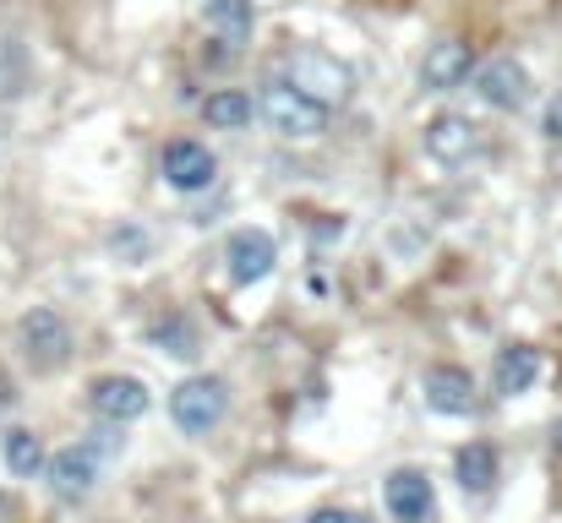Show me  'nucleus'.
Wrapping results in <instances>:
<instances>
[{
    "label": "nucleus",
    "mask_w": 562,
    "mask_h": 523,
    "mask_svg": "<svg viewBox=\"0 0 562 523\" xmlns=\"http://www.w3.org/2000/svg\"><path fill=\"white\" fill-rule=\"evenodd\" d=\"M257 115L268 121L273 137H290V143H306V137H323L328 132V104H317L295 82H268L262 99H257Z\"/></svg>",
    "instance_id": "obj_1"
},
{
    "label": "nucleus",
    "mask_w": 562,
    "mask_h": 523,
    "mask_svg": "<svg viewBox=\"0 0 562 523\" xmlns=\"http://www.w3.org/2000/svg\"><path fill=\"white\" fill-rule=\"evenodd\" d=\"M229 414V382L224 376H187L176 393H170V420L187 431V436H213Z\"/></svg>",
    "instance_id": "obj_2"
},
{
    "label": "nucleus",
    "mask_w": 562,
    "mask_h": 523,
    "mask_svg": "<svg viewBox=\"0 0 562 523\" xmlns=\"http://www.w3.org/2000/svg\"><path fill=\"white\" fill-rule=\"evenodd\" d=\"M284 82H295L301 93H312L317 104H345L350 99V66L339 60V55H328V49H290L284 55Z\"/></svg>",
    "instance_id": "obj_3"
},
{
    "label": "nucleus",
    "mask_w": 562,
    "mask_h": 523,
    "mask_svg": "<svg viewBox=\"0 0 562 523\" xmlns=\"http://www.w3.org/2000/svg\"><path fill=\"white\" fill-rule=\"evenodd\" d=\"M16 344H22L33 371H60V365L71 360V322H66L55 306H33V311H22V322H16Z\"/></svg>",
    "instance_id": "obj_4"
},
{
    "label": "nucleus",
    "mask_w": 562,
    "mask_h": 523,
    "mask_svg": "<svg viewBox=\"0 0 562 523\" xmlns=\"http://www.w3.org/2000/svg\"><path fill=\"white\" fill-rule=\"evenodd\" d=\"M99 469H104L99 442H71V447H60L55 458H44L49 491H55L60 502H88L93 486H99Z\"/></svg>",
    "instance_id": "obj_5"
},
{
    "label": "nucleus",
    "mask_w": 562,
    "mask_h": 523,
    "mask_svg": "<svg viewBox=\"0 0 562 523\" xmlns=\"http://www.w3.org/2000/svg\"><path fill=\"white\" fill-rule=\"evenodd\" d=\"M88 409L104 420V425H132L154 409V393L143 376H93L88 387Z\"/></svg>",
    "instance_id": "obj_6"
},
{
    "label": "nucleus",
    "mask_w": 562,
    "mask_h": 523,
    "mask_svg": "<svg viewBox=\"0 0 562 523\" xmlns=\"http://www.w3.org/2000/svg\"><path fill=\"white\" fill-rule=\"evenodd\" d=\"M426 154L437 159V164H448V170H459V164H470L475 154H481V126L470 121V115H453V110H442V115H431L426 121Z\"/></svg>",
    "instance_id": "obj_7"
},
{
    "label": "nucleus",
    "mask_w": 562,
    "mask_h": 523,
    "mask_svg": "<svg viewBox=\"0 0 562 523\" xmlns=\"http://www.w3.org/2000/svg\"><path fill=\"white\" fill-rule=\"evenodd\" d=\"M159 174H165V185H176V191H207L213 180H218V159H213V148L207 143H191V137H176V143H165V154H159Z\"/></svg>",
    "instance_id": "obj_8"
},
{
    "label": "nucleus",
    "mask_w": 562,
    "mask_h": 523,
    "mask_svg": "<svg viewBox=\"0 0 562 523\" xmlns=\"http://www.w3.org/2000/svg\"><path fill=\"white\" fill-rule=\"evenodd\" d=\"M475 77V93L492 104V110H525L530 104V71L514 60V55H497V60H486V66H475L470 71Z\"/></svg>",
    "instance_id": "obj_9"
},
{
    "label": "nucleus",
    "mask_w": 562,
    "mask_h": 523,
    "mask_svg": "<svg viewBox=\"0 0 562 523\" xmlns=\"http://www.w3.org/2000/svg\"><path fill=\"white\" fill-rule=\"evenodd\" d=\"M273 262H279V246H273L268 229H235L224 240V268H229L235 284H262L273 273Z\"/></svg>",
    "instance_id": "obj_10"
},
{
    "label": "nucleus",
    "mask_w": 562,
    "mask_h": 523,
    "mask_svg": "<svg viewBox=\"0 0 562 523\" xmlns=\"http://www.w3.org/2000/svg\"><path fill=\"white\" fill-rule=\"evenodd\" d=\"M470 71H475V44L442 38V44H431L426 60H420V88H426V93H453V88L470 82Z\"/></svg>",
    "instance_id": "obj_11"
},
{
    "label": "nucleus",
    "mask_w": 562,
    "mask_h": 523,
    "mask_svg": "<svg viewBox=\"0 0 562 523\" xmlns=\"http://www.w3.org/2000/svg\"><path fill=\"white\" fill-rule=\"evenodd\" d=\"M420 393H426V409H437V414H470L475 409V376L464 365H426Z\"/></svg>",
    "instance_id": "obj_12"
},
{
    "label": "nucleus",
    "mask_w": 562,
    "mask_h": 523,
    "mask_svg": "<svg viewBox=\"0 0 562 523\" xmlns=\"http://www.w3.org/2000/svg\"><path fill=\"white\" fill-rule=\"evenodd\" d=\"M382 502H387V513L398 523H426L431 508H437V491H431V480L420 469H393L387 486H382Z\"/></svg>",
    "instance_id": "obj_13"
},
{
    "label": "nucleus",
    "mask_w": 562,
    "mask_h": 523,
    "mask_svg": "<svg viewBox=\"0 0 562 523\" xmlns=\"http://www.w3.org/2000/svg\"><path fill=\"white\" fill-rule=\"evenodd\" d=\"M536 382H541V349H530V344L497 349V360H492V387H497V398H519V393H530Z\"/></svg>",
    "instance_id": "obj_14"
},
{
    "label": "nucleus",
    "mask_w": 562,
    "mask_h": 523,
    "mask_svg": "<svg viewBox=\"0 0 562 523\" xmlns=\"http://www.w3.org/2000/svg\"><path fill=\"white\" fill-rule=\"evenodd\" d=\"M202 22H207V33H213L218 44L240 49V44H251V33H257V5H251V0H202Z\"/></svg>",
    "instance_id": "obj_15"
},
{
    "label": "nucleus",
    "mask_w": 562,
    "mask_h": 523,
    "mask_svg": "<svg viewBox=\"0 0 562 523\" xmlns=\"http://www.w3.org/2000/svg\"><path fill=\"white\" fill-rule=\"evenodd\" d=\"M251 115H257V99H251L246 88H213V93L202 99L207 132H246Z\"/></svg>",
    "instance_id": "obj_16"
},
{
    "label": "nucleus",
    "mask_w": 562,
    "mask_h": 523,
    "mask_svg": "<svg viewBox=\"0 0 562 523\" xmlns=\"http://www.w3.org/2000/svg\"><path fill=\"white\" fill-rule=\"evenodd\" d=\"M453 475H459V491H464V497H486V491L497 486V453H492V442H470V447H459Z\"/></svg>",
    "instance_id": "obj_17"
},
{
    "label": "nucleus",
    "mask_w": 562,
    "mask_h": 523,
    "mask_svg": "<svg viewBox=\"0 0 562 523\" xmlns=\"http://www.w3.org/2000/svg\"><path fill=\"white\" fill-rule=\"evenodd\" d=\"M0 458H5V469H11L16 480H33V475L44 469V442H38V431L11 425V431L0 436Z\"/></svg>",
    "instance_id": "obj_18"
},
{
    "label": "nucleus",
    "mask_w": 562,
    "mask_h": 523,
    "mask_svg": "<svg viewBox=\"0 0 562 523\" xmlns=\"http://www.w3.org/2000/svg\"><path fill=\"white\" fill-rule=\"evenodd\" d=\"M148 339L165 349V354H176V360H191V354H196V328H191L187 317H176V311L159 317V322L148 328Z\"/></svg>",
    "instance_id": "obj_19"
},
{
    "label": "nucleus",
    "mask_w": 562,
    "mask_h": 523,
    "mask_svg": "<svg viewBox=\"0 0 562 523\" xmlns=\"http://www.w3.org/2000/svg\"><path fill=\"white\" fill-rule=\"evenodd\" d=\"M547 137H552V143H562V93H558V99H547Z\"/></svg>",
    "instance_id": "obj_20"
},
{
    "label": "nucleus",
    "mask_w": 562,
    "mask_h": 523,
    "mask_svg": "<svg viewBox=\"0 0 562 523\" xmlns=\"http://www.w3.org/2000/svg\"><path fill=\"white\" fill-rule=\"evenodd\" d=\"M306 523H356V513H345V508H317Z\"/></svg>",
    "instance_id": "obj_21"
},
{
    "label": "nucleus",
    "mask_w": 562,
    "mask_h": 523,
    "mask_svg": "<svg viewBox=\"0 0 562 523\" xmlns=\"http://www.w3.org/2000/svg\"><path fill=\"white\" fill-rule=\"evenodd\" d=\"M558 447H562V431H558Z\"/></svg>",
    "instance_id": "obj_22"
},
{
    "label": "nucleus",
    "mask_w": 562,
    "mask_h": 523,
    "mask_svg": "<svg viewBox=\"0 0 562 523\" xmlns=\"http://www.w3.org/2000/svg\"><path fill=\"white\" fill-rule=\"evenodd\" d=\"M356 523H361V519H356Z\"/></svg>",
    "instance_id": "obj_23"
}]
</instances>
